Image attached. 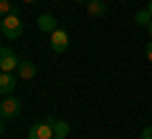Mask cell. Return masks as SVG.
<instances>
[{
	"mask_svg": "<svg viewBox=\"0 0 152 139\" xmlns=\"http://www.w3.org/2000/svg\"><path fill=\"white\" fill-rule=\"evenodd\" d=\"M86 13H89V18H102L104 13H107L104 0H89L86 3Z\"/></svg>",
	"mask_w": 152,
	"mask_h": 139,
	"instance_id": "cell-8",
	"label": "cell"
},
{
	"mask_svg": "<svg viewBox=\"0 0 152 139\" xmlns=\"http://www.w3.org/2000/svg\"><path fill=\"white\" fill-rule=\"evenodd\" d=\"M147 10H150V13H152V0H150V3H147Z\"/></svg>",
	"mask_w": 152,
	"mask_h": 139,
	"instance_id": "cell-16",
	"label": "cell"
},
{
	"mask_svg": "<svg viewBox=\"0 0 152 139\" xmlns=\"http://www.w3.org/2000/svg\"><path fill=\"white\" fill-rule=\"evenodd\" d=\"M0 116H3V122H10V119L20 116V101L15 96H3V101H0Z\"/></svg>",
	"mask_w": 152,
	"mask_h": 139,
	"instance_id": "cell-4",
	"label": "cell"
},
{
	"mask_svg": "<svg viewBox=\"0 0 152 139\" xmlns=\"http://www.w3.org/2000/svg\"><path fill=\"white\" fill-rule=\"evenodd\" d=\"M76 3H89V0H76Z\"/></svg>",
	"mask_w": 152,
	"mask_h": 139,
	"instance_id": "cell-18",
	"label": "cell"
},
{
	"mask_svg": "<svg viewBox=\"0 0 152 139\" xmlns=\"http://www.w3.org/2000/svg\"><path fill=\"white\" fill-rule=\"evenodd\" d=\"M38 28H41V31H46V33H53L58 25H56V18H53V15L43 13V15L38 18Z\"/></svg>",
	"mask_w": 152,
	"mask_h": 139,
	"instance_id": "cell-9",
	"label": "cell"
},
{
	"mask_svg": "<svg viewBox=\"0 0 152 139\" xmlns=\"http://www.w3.org/2000/svg\"><path fill=\"white\" fill-rule=\"evenodd\" d=\"M147 33H150V38H152V23H150V25H147Z\"/></svg>",
	"mask_w": 152,
	"mask_h": 139,
	"instance_id": "cell-15",
	"label": "cell"
},
{
	"mask_svg": "<svg viewBox=\"0 0 152 139\" xmlns=\"http://www.w3.org/2000/svg\"><path fill=\"white\" fill-rule=\"evenodd\" d=\"M0 33H3L8 41H18V38L23 36V20H20V13L3 15V20H0Z\"/></svg>",
	"mask_w": 152,
	"mask_h": 139,
	"instance_id": "cell-1",
	"label": "cell"
},
{
	"mask_svg": "<svg viewBox=\"0 0 152 139\" xmlns=\"http://www.w3.org/2000/svg\"><path fill=\"white\" fill-rule=\"evenodd\" d=\"M0 13L3 15H13V13H18V8L13 5L10 0H0Z\"/></svg>",
	"mask_w": 152,
	"mask_h": 139,
	"instance_id": "cell-12",
	"label": "cell"
},
{
	"mask_svg": "<svg viewBox=\"0 0 152 139\" xmlns=\"http://www.w3.org/2000/svg\"><path fill=\"white\" fill-rule=\"evenodd\" d=\"M23 3H38V0H23Z\"/></svg>",
	"mask_w": 152,
	"mask_h": 139,
	"instance_id": "cell-17",
	"label": "cell"
},
{
	"mask_svg": "<svg viewBox=\"0 0 152 139\" xmlns=\"http://www.w3.org/2000/svg\"><path fill=\"white\" fill-rule=\"evenodd\" d=\"M20 56H15L8 46H3L0 48V71H5V74H15L18 66H20Z\"/></svg>",
	"mask_w": 152,
	"mask_h": 139,
	"instance_id": "cell-3",
	"label": "cell"
},
{
	"mask_svg": "<svg viewBox=\"0 0 152 139\" xmlns=\"http://www.w3.org/2000/svg\"><path fill=\"white\" fill-rule=\"evenodd\" d=\"M15 86H18V79H15V74H0V94L3 96H10L13 91H15Z\"/></svg>",
	"mask_w": 152,
	"mask_h": 139,
	"instance_id": "cell-6",
	"label": "cell"
},
{
	"mask_svg": "<svg viewBox=\"0 0 152 139\" xmlns=\"http://www.w3.org/2000/svg\"><path fill=\"white\" fill-rule=\"evenodd\" d=\"M51 122H53V132H56V137H69L71 127H69L66 122H61V119H53V116H51Z\"/></svg>",
	"mask_w": 152,
	"mask_h": 139,
	"instance_id": "cell-10",
	"label": "cell"
},
{
	"mask_svg": "<svg viewBox=\"0 0 152 139\" xmlns=\"http://www.w3.org/2000/svg\"><path fill=\"white\" fill-rule=\"evenodd\" d=\"M36 63L33 61H20V66H18V79L20 81H33L36 79Z\"/></svg>",
	"mask_w": 152,
	"mask_h": 139,
	"instance_id": "cell-7",
	"label": "cell"
},
{
	"mask_svg": "<svg viewBox=\"0 0 152 139\" xmlns=\"http://www.w3.org/2000/svg\"><path fill=\"white\" fill-rule=\"evenodd\" d=\"M145 53H147V61H152V41L147 43V48H145Z\"/></svg>",
	"mask_w": 152,
	"mask_h": 139,
	"instance_id": "cell-14",
	"label": "cell"
},
{
	"mask_svg": "<svg viewBox=\"0 0 152 139\" xmlns=\"http://www.w3.org/2000/svg\"><path fill=\"white\" fill-rule=\"evenodd\" d=\"M56 132H53V122H51V116H46L43 122H38L31 127V132H28V139H53Z\"/></svg>",
	"mask_w": 152,
	"mask_h": 139,
	"instance_id": "cell-2",
	"label": "cell"
},
{
	"mask_svg": "<svg viewBox=\"0 0 152 139\" xmlns=\"http://www.w3.org/2000/svg\"><path fill=\"white\" fill-rule=\"evenodd\" d=\"M134 23H137V25H150V23H152V13L150 10H147V8H145V10H137V15H134Z\"/></svg>",
	"mask_w": 152,
	"mask_h": 139,
	"instance_id": "cell-11",
	"label": "cell"
},
{
	"mask_svg": "<svg viewBox=\"0 0 152 139\" xmlns=\"http://www.w3.org/2000/svg\"><path fill=\"white\" fill-rule=\"evenodd\" d=\"M140 139H152V124H150V127H145V129L140 132Z\"/></svg>",
	"mask_w": 152,
	"mask_h": 139,
	"instance_id": "cell-13",
	"label": "cell"
},
{
	"mask_svg": "<svg viewBox=\"0 0 152 139\" xmlns=\"http://www.w3.org/2000/svg\"><path fill=\"white\" fill-rule=\"evenodd\" d=\"M51 48H53L56 53H64V51L69 48V33L61 31V28H56V31L51 33Z\"/></svg>",
	"mask_w": 152,
	"mask_h": 139,
	"instance_id": "cell-5",
	"label": "cell"
},
{
	"mask_svg": "<svg viewBox=\"0 0 152 139\" xmlns=\"http://www.w3.org/2000/svg\"><path fill=\"white\" fill-rule=\"evenodd\" d=\"M53 139H66V137H53Z\"/></svg>",
	"mask_w": 152,
	"mask_h": 139,
	"instance_id": "cell-19",
	"label": "cell"
}]
</instances>
